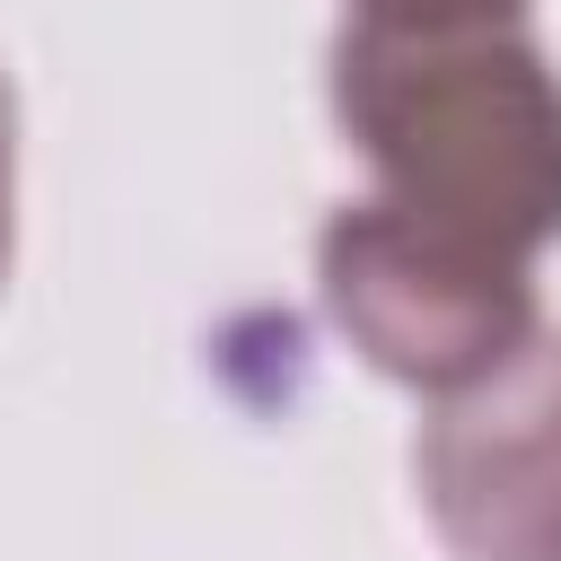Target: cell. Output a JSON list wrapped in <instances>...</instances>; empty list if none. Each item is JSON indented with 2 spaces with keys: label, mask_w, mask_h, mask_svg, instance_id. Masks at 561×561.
Masks as SVG:
<instances>
[{
  "label": "cell",
  "mask_w": 561,
  "mask_h": 561,
  "mask_svg": "<svg viewBox=\"0 0 561 561\" xmlns=\"http://www.w3.org/2000/svg\"><path fill=\"white\" fill-rule=\"evenodd\" d=\"M421 500L456 561H561V333H526L421 430Z\"/></svg>",
  "instance_id": "3"
},
{
  "label": "cell",
  "mask_w": 561,
  "mask_h": 561,
  "mask_svg": "<svg viewBox=\"0 0 561 561\" xmlns=\"http://www.w3.org/2000/svg\"><path fill=\"white\" fill-rule=\"evenodd\" d=\"M333 105L394 210L517 263L561 237V79L526 35L351 26L333 53Z\"/></svg>",
  "instance_id": "1"
},
{
  "label": "cell",
  "mask_w": 561,
  "mask_h": 561,
  "mask_svg": "<svg viewBox=\"0 0 561 561\" xmlns=\"http://www.w3.org/2000/svg\"><path fill=\"white\" fill-rule=\"evenodd\" d=\"M0 272H9V88H0Z\"/></svg>",
  "instance_id": "5"
},
{
  "label": "cell",
  "mask_w": 561,
  "mask_h": 561,
  "mask_svg": "<svg viewBox=\"0 0 561 561\" xmlns=\"http://www.w3.org/2000/svg\"><path fill=\"white\" fill-rule=\"evenodd\" d=\"M526 0H359V26L386 35H473V26H517Z\"/></svg>",
  "instance_id": "4"
},
{
  "label": "cell",
  "mask_w": 561,
  "mask_h": 561,
  "mask_svg": "<svg viewBox=\"0 0 561 561\" xmlns=\"http://www.w3.org/2000/svg\"><path fill=\"white\" fill-rule=\"evenodd\" d=\"M324 307L386 377L430 394L491 377L535 333V289L517 254L412 219L386 193L324 228Z\"/></svg>",
  "instance_id": "2"
}]
</instances>
